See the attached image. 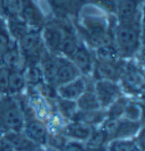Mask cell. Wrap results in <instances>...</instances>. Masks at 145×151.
<instances>
[{"instance_id":"cell-1","label":"cell","mask_w":145,"mask_h":151,"mask_svg":"<svg viewBox=\"0 0 145 151\" xmlns=\"http://www.w3.org/2000/svg\"><path fill=\"white\" fill-rule=\"evenodd\" d=\"M114 45L121 59H133L142 45L141 21L117 23L114 31Z\"/></svg>"},{"instance_id":"cell-2","label":"cell","mask_w":145,"mask_h":151,"mask_svg":"<svg viewBox=\"0 0 145 151\" xmlns=\"http://www.w3.org/2000/svg\"><path fill=\"white\" fill-rule=\"evenodd\" d=\"M0 122L6 132L23 131L24 113L17 97H0Z\"/></svg>"},{"instance_id":"cell-3","label":"cell","mask_w":145,"mask_h":151,"mask_svg":"<svg viewBox=\"0 0 145 151\" xmlns=\"http://www.w3.org/2000/svg\"><path fill=\"white\" fill-rule=\"evenodd\" d=\"M118 83L125 96L128 94L134 98L141 97L144 88V76L142 68L138 66L137 63H135V60H125Z\"/></svg>"},{"instance_id":"cell-4","label":"cell","mask_w":145,"mask_h":151,"mask_svg":"<svg viewBox=\"0 0 145 151\" xmlns=\"http://www.w3.org/2000/svg\"><path fill=\"white\" fill-rule=\"evenodd\" d=\"M16 43L22 52L26 66L39 65L46 50L41 38V33L38 30H32Z\"/></svg>"},{"instance_id":"cell-5","label":"cell","mask_w":145,"mask_h":151,"mask_svg":"<svg viewBox=\"0 0 145 151\" xmlns=\"http://www.w3.org/2000/svg\"><path fill=\"white\" fill-rule=\"evenodd\" d=\"M65 23H66V17L65 18L58 17L56 19L46 22L43 27L41 29L40 33L46 51L54 55H59L61 41L64 38Z\"/></svg>"},{"instance_id":"cell-6","label":"cell","mask_w":145,"mask_h":151,"mask_svg":"<svg viewBox=\"0 0 145 151\" xmlns=\"http://www.w3.org/2000/svg\"><path fill=\"white\" fill-rule=\"evenodd\" d=\"M24 118H25L23 126L24 134L40 148L46 147L49 143L51 133L46 122L38 118L35 115H29L25 116Z\"/></svg>"},{"instance_id":"cell-7","label":"cell","mask_w":145,"mask_h":151,"mask_svg":"<svg viewBox=\"0 0 145 151\" xmlns=\"http://www.w3.org/2000/svg\"><path fill=\"white\" fill-rule=\"evenodd\" d=\"M126 59L118 60H102L94 58L91 78L93 81L107 80V81H119L122 67Z\"/></svg>"},{"instance_id":"cell-8","label":"cell","mask_w":145,"mask_h":151,"mask_svg":"<svg viewBox=\"0 0 145 151\" xmlns=\"http://www.w3.org/2000/svg\"><path fill=\"white\" fill-rule=\"evenodd\" d=\"M93 91L98 98L101 109H107L117 99L124 96L120 85L116 81H93Z\"/></svg>"},{"instance_id":"cell-9","label":"cell","mask_w":145,"mask_h":151,"mask_svg":"<svg viewBox=\"0 0 145 151\" xmlns=\"http://www.w3.org/2000/svg\"><path fill=\"white\" fill-rule=\"evenodd\" d=\"M69 59L74 63V65L79 70L81 75L91 77L93 64H94V53H93V50L84 41L82 40L79 41L77 48Z\"/></svg>"},{"instance_id":"cell-10","label":"cell","mask_w":145,"mask_h":151,"mask_svg":"<svg viewBox=\"0 0 145 151\" xmlns=\"http://www.w3.org/2000/svg\"><path fill=\"white\" fill-rule=\"evenodd\" d=\"M91 77L87 76H78L77 78L70 81L68 83H65L62 85H59L56 89L57 97L61 99H66V100H71V101H76L85 91L90 89V83L89 80Z\"/></svg>"},{"instance_id":"cell-11","label":"cell","mask_w":145,"mask_h":151,"mask_svg":"<svg viewBox=\"0 0 145 151\" xmlns=\"http://www.w3.org/2000/svg\"><path fill=\"white\" fill-rule=\"evenodd\" d=\"M93 129L91 125L83 123L81 121H74L66 122L61 126L59 134L64 136L67 140H73V141H78V142H86L89 137L91 136Z\"/></svg>"},{"instance_id":"cell-12","label":"cell","mask_w":145,"mask_h":151,"mask_svg":"<svg viewBox=\"0 0 145 151\" xmlns=\"http://www.w3.org/2000/svg\"><path fill=\"white\" fill-rule=\"evenodd\" d=\"M81 76L79 70L74 65V63L67 57H64L61 55H57V64H56V76H54V84L56 89L65 83H68L70 81Z\"/></svg>"},{"instance_id":"cell-13","label":"cell","mask_w":145,"mask_h":151,"mask_svg":"<svg viewBox=\"0 0 145 151\" xmlns=\"http://www.w3.org/2000/svg\"><path fill=\"white\" fill-rule=\"evenodd\" d=\"M117 23L141 21V1L139 0H117L116 10Z\"/></svg>"},{"instance_id":"cell-14","label":"cell","mask_w":145,"mask_h":151,"mask_svg":"<svg viewBox=\"0 0 145 151\" xmlns=\"http://www.w3.org/2000/svg\"><path fill=\"white\" fill-rule=\"evenodd\" d=\"M19 18L32 30L41 31L46 24V17L34 0H26Z\"/></svg>"},{"instance_id":"cell-15","label":"cell","mask_w":145,"mask_h":151,"mask_svg":"<svg viewBox=\"0 0 145 151\" xmlns=\"http://www.w3.org/2000/svg\"><path fill=\"white\" fill-rule=\"evenodd\" d=\"M0 66L8 68L9 70H24L26 65L22 52L15 41H13L4 53L0 56Z\"/></svg>"},{"instance_id":"cell-16","label":"cell","mask_w":145,"mask_h":151,"mask_svg":"<svg viewBox=\"0 0 145 151\" xmlns=\"http://www.w3.org/2000/svg\"><path fill=\"white\" fill-rule=\"evenodd\" d=\"M4 136L11 144L13 149L15 151H38L41 148L36 145L33 141H31L27 136L24 134L23 131H10L6 132Z\"/></svg>"},{"instance_id":"cell-17","label":"cell","mask_w":145,"mask_h":151,"mask_svg":"<svg viewBox=\"0 0 145 151\" xmlns=\"http://www.w3.org/2000/svg\"><path fill=\"white\" fill-rule=\"evenodd\" d=\"M143 129L142 122H133L119 118L117 122L114 140L116 139H134Z\"/></svg>"},{"instance_id":"cell-18","label":"cell","mask_w":145,"mask_h":151,"mask_svg":"<svg viewBox=\"0 0 145 151\" xmlns=\"http://www.w3.org/2000/svg\"><path fill=\"white\" fill-rule=\"evenodd\" d=\"M56 64H57V55L46 51L43 53L41 60L39 63V66L42 70V74L44 77V82L49 86L56 89L54 84V76H56Z\"/></svg>"},{"instance_id":"cell-19","label":"cell","mask_w":145,"mask_h":151,"mask_svg":"<svg viewBox=\"0 0 145 151\" xmlns=\"http://www.w3.org/2000/svg\"><path fill=\"white\" fill-rule=\"evenodd\" d=\"M26 0H0V17L6 19L19 18Z\"/></svg>"},{"instance_id":"cell-20","label":"cell","mask_w":145,"mask_h":151,"mask_svg":"<svg viewBox=\"0 0 145 151\" xmlns=\"http://www.w3.org/2000/svg\"><path fill=\"white\" fill-rule=\"evenodd\" d=\"M27 88L24 70H10L8 81V96L18 97Z\"/></svg>"},{"instance_id":"cell-21","label":"cell","mask_w":145,"mask_h":151,"mask_svg":"<svg viewBox=\"0 0 145 151\" xmlns=\"http://www.w3.org/2000/svg\"><path fill=\"white\" fill-rule=\"evenodd\" d=\"M76 106L78 111H94L101 109L98 98L93 91V85L77 99Z\"/></svg>"},{"instance_id":"cell-22","label":"cell","mask_w":145,"mask_h":151,"mask_svg":"<svg viewBox=\"0 0 145 151\" xmlns=\"http://www.w3.org/2000/svg\"><path fill=\"white\" fill-rule=\"evenodd\" d=\"M5 22L10 38L15 42H18L23 37L32 31V29H30L21 18H10L6 19Z\"/></svg>"},{"instance_id":"cell-23","label":"cell","mask_w":145,"mask_h":151,"mask_svg":"<svg viewBox=\"0 0 145 151\" xmlns=\"http://www.w3.org/2000/svg\"><path fill=\"white\" fill-rule=\"evenodd\" d=\"M57 101V110L60 114L61 118L66 122L74 121L76 117V114L78 111L76 106V101H71V100H66V99H61L59 97H56Z\"/></svg>"},{"instance_id":"cell-24","label":"cell","mask_w":145,"mask_h":151,"mask_svg":"<svg viewBox=\"0 0 145 151\" xmlns=\"http://www.w3.org/2000/svg\"><path fill=\"white\" fill-rule=\"evenodd\" d=\"M54 12L58 14L59 18H65L69 14H73L81 0H49Z\"/></svg>"},{"instance_id":"cell-25","label":"cell","mask_w":145,"mask_h":151,"mask_svg":"<svg viewBox=\"0 0 145 151\" xmlns=\"http://www.w3.org/2000/svg\"><path fill=\"white\" fill-rule=\"evenodd\" d=\"M24 75L26 78V84L29 86L33 88H40L41 85L46 83L44 77L42 74V70L39 65H33V66H26L24 69Z\"/></svg>"},{"instance_id":"cell-26","label":"cell","mask_w":145,"mask_h":151,"mask_svg":"<svg viewBox=\"0 0 145 151\" xmlns=\"http://www.w3.org/2000/svg\"><path fill=\"white\" fill-rule=\"evenodd\" d=\"M128 100L129 99L127 98V96H125V94L117 99L114 104H111L107 109H104L106 110V118H110V119L121 118Z\"/></svg>"},{"instance_id":"cell-27","label":"cell","mask_w":145,"mask_h":151,"mask_svg":"<svg viewBox=\"0 0 145 151\" xmlns=\"http://www.w3.org/2000/svg\"><path fill=\"white\" fill-rule=\"evenodd\" d=\"M82 2L94 6L95 8L104 12L108 15H116L117 0H81V4Z\"/></svg>"},{"instance_id":"cell-28","label":"cell","mask_w":145,"mask_h":151,"mask_svg":"<svg viewBox=\"0 0 145 151\" xmlns=\"http://www.w3.org/2000/svg\"><path fill=\"white\" fill-rule=\"evenodd\" d=\"M136 145V137L134 139H116L107 144V151H129Z\"/></svg>"},{"instance_id":"cell-29","label":"cell","mask_w":145,"mask_h":151,"mask_svg":"<svg viewBox=\"0 0 145 151\" xmlns=\"http://www.w3.org/2000/svg\"><path fill=\"white\" fill-rule=\"evenodd\" d=\"M121 118L133 122H142V106L136 101L128 100Z\"/></svg>"},{"instance_id":"cell-30","label":"cell","mask_w":145,"mask_h":151,"mask_svg":"<svg viewBox=\"0 0 145 151\" xmlns=\"http://www.w3.org/2000/svg\"><path fill=\"white\" fill-rule=\"evenodd\" d=\"M11 42H13V40L8 33L6 22L4 18L0 17V56L4 53V51L9 47Z\"/></svg>"},{"instance_id":"cell-31","label":"cell","mask_w":145,"mask_h":151,"mask_svg":"<svg viewBox=\"0 0 145 151\" xmlns=\"http://www.w3.org/2000/svg\"><path fill=\"white\" fill-rule=\"evenodd\" d=\"M9 73H10V70L8 68L0 66V97L8 96Z\"/></svg>"},{"instance_id":"cell-32","label":"cell","mask_w":145,"mask_h":151,"mask_svg":"<svg viewBox=\"0 0 145 151\" xmlns=\"http://www.w3.org/2000/svg\"><path fill=\"white\" fill-rule=\"evenodd\" d=\"M60 151H86L84 142H78L73 140H65L62 145L60 147Z\"/></svg>"},{"instance_id":"cell-33","label":"cell","mask_w":145,"mask_h":151,"mask_svg":"<svg viewBox=\"0 0 145 151\" xmlns=\"http://www.w3.org/2000/svg\"><path fill=\"white\" fill-rule=\"evenodd\" d=\"M0 151H15L11 144L9 143V141L4 135L0 136Z\"/></svg>"},{"instance_id":"cell-34","label":"cell","mask_w":145,"mask_h":151,"mask_svg":"<svg viewBox=\"0 0 145 151\" xmlns=\"http://www.w3.org/2000/svg\"><path fill=\"white\" fill-rule=\"evenodd\" d=\"M86 147V151H107V145H102V147Z\"/></svg>"},{"instance_id":"cell-35","label":"cell","mask_w":145,"mask_h":151,"mask_svg":"<svg viewBox=\"0 0 145 151\" xmlns=\"http://www.w3.org/2000/svg\"><path fill=\"white\" fill-rule=\"evenodd\" d=\"M42 150L43 151H60V150H58V149H56V148H54V147H50V145L43 147V148H42Z\"/></svg>"},{"instance_id":"cell-36","label":"cell","mask_w":145,"mask_h":151,"mask_svg":"<svg viewBox=\"0 0 145 151\" xmlns=\"http://www.w3.org/2000/svg\"><path fill=\"white\" fill-rule=\"evenodd\" d=\"M5 134V129H4V127H2V124H1V122H0V136L4 135Z\"/></svg>"},{"instance_id":"cell-37","label":"cell","mask_w":145,"mask_h":151,"mask_svg":"<svg viewBox=\"0 0 145 151\" xmlns=\"http://www.w3.org/2000/svg\"><path fill=\"white\" fill-rule=\"evenodd\" d=\"M129 151H144V149H141V148H138L137 145H135L131 150H129Z\"/></svg>"}]
</instances>
